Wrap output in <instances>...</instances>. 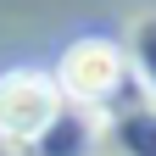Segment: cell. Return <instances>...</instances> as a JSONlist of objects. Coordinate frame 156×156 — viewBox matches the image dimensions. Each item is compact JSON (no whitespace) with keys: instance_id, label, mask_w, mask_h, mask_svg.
Here are the masks:
<instances>
[{"instance_id":"6da1fadb","label":"cell","mask_w":156,"mask_h":156,"mask_svg":"<svg viewBox=\"0 0 156 156\" xmlns=\"http://www.w3.org/2000/svg\"><path fill=\"white\" fill-rule=\"evenodd\" d=\"M56 112H62V89L50 73H39V67L0 73V140H11V145L39 140L56 123Z\"/></svg>"},{"instance_id":"7a4b0ae2","label":"cell","mask_w":156,"mask_h":156,"mask_svg":"<svg viewBox=\"0 0 156 156\" xmlns=\"http://www.w3.org/2000/svg\"><path fill=\"white\" fill-rule=\"evenodd\" d=\"M117 78H123L117 45H106V39H78V45H67V56H62L56 89L73 95V101H101V95L117 89Z\"/></svg>"}]
</instances>
